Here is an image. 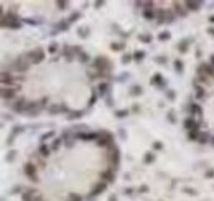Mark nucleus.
I'll use <instances>...</instances> for the list:
<instances>
[{
    "mask_svg": "<svg viewBox=\"0 0 214 201\" xmlns=\"http://www.w3.org/2000/svg\"><path fill=\"white\" fill-rule=\"evenodd\" d=\"M79 59H81V63H87V61H89V55H86V53H81Z\"/></svg>",
    "mask_w": 214,
    "mask_h": 201,
    "instance_id": "obj_38",
    "label": "nucleus"
},
{
    "mask_svg": "<svg viewBox=\"0 0 214 201\" xmlns=\"http://www.w3.org/2000/svg\"><path fill=\"white\" fill-rule=\"evenodd\" d=\"M110 48H112L114 51H120L122 48H124V45H122V43H112V45H110Z\"/></svg>",
    "mask_w": 214,
    "mask_h": 201,
    "instance_id": "obj_33",
    "label": "nucleus"
},
{
    "mask_svg": "<svg viewBox=\"0 0 214 201\" xmlns=\"http://www.w3.org/2000/svg\"><path fill=\"white\" fill-rule=\"evenodd\" d=\"M208 140H209V135H208V134H201V135H199V138H198V142H199V143H206Z\"/></svg>",
    "mask_w": 214,
    "mask_h": 201,
    "instance_id": "obj_31",
    "label": "nucleus"
},
{
    "mask_svg": "<svg viewBox=\"0 0 214 201\" xmlns=\"http://www.w3.org/2000/svg\"><path fill=\"white\" fill-rule=\"evenodd\" d=\"M213 176H214V170L211 168V170H208V172H206V178H213Z\"/></svg>",
    "mask_w": 214,
    "mask_h": 201,
    "instance_id": "obj_46",
    "label": "nucleus"
},
{
    "mask_svg": "<svg viewBox=\"0 0 214 201\" xmlns=\"http://www.w3.org/2000/svg\"><path fill=\"white\" fill-rule=\"evenodd\" d=\"M189 110L194 114H203V109H201V105H198V104H191L189 105Z\"/></svg>",
    "mask_w": 214,
    "mask_h": 201,
    "instance_id": "obj_26",
    "label": "nucleus"
},
{
    "mask_svg": "<svg viewBox=\"0 0 214 201\" xmlns=\"http://www.w3.org/2000/svg\"><path fill=\"white\" fill-rule=\"evenodd\" d=\"M53 135H55V132H48V134H43V135H41V142L45 143V142L48 140V138H51Z\"/></svg>",
    "mask_w": 214,
    "mask_h": 201,
    "instance_id": "obj_34",
    "label": "nucleus"
},
{
    "mask_svg": "<svg viewBox=\"0 0 214 201\" xmlns=\"http://www.w3.org/2000/svg\"><path fill=\"white\" fill-rule=\"evenodd\" d=\"M58 28L63 30V31H64V30H68V28H69V20H61V23L58 25Z\"/></svg>",
    "mask_w": 214,
    "mask_h": 201,
    "instance_id": "obj_29",
    "label": "nucleus"
},
{
    "mask_svg": "<svg viewBox=\"0 0 214 201\" xmlns=\"http://www.w3.org/2000/svg\"><path fill=\"white\" fill-rule=\"evenodd\" d=\"M94 68H97L99 73H107V71H110L112 64L109 63V59L105 58V56H99V58H96V61H94Z\"/></svg>",
    "mask_w": 214,
    "mask_h": 201,
    "instance_id": "obj_1",
    "label": "nucleus"
},
{
    "mask_svg": "<svg viewBox=\"0 0 214 201\" xmlns=\"http://www.w3.org/2000/svg\"><path fill=\"white\" fill-rule=\"evenodd\" d=\"M26 107H28V102H26L25 97H20V99H17V102H15V104L12 105V109L15 110V112H18V114L25 112Z\"/></svg>",
    "mask_w": 214,
    "mask_h": 201,
    "instance_id": "obj_4",
    "label": "nucleus"
},
{
    "mask_svg": "<svg viewBox=\"0 0 214 201\" xmlns=\"http://www.w3.org/2000/svg\"><path fill=\"white\" fill-rule=\"evenodd\" d=\"M107 89H109V84H107V83H102L101 86H99V94H101V96H104L105 92H107Z\"/></svg>",
    "mask_w": 214,
    "mask_h": 201,
    "instance_id": "obj_28",
    "label": "nucleus"
},
{
    "mask_svg": "<svg viewBox=\"0 0 214 201\" xmlns=\"http://www.w3.org/2000/svg\"><path fill=\"white\" fill-rule=\"evenodd\" d=\"M204 96V91H203V89H199V91H198V97H203Z\"/></svg>",
    "mask_w": 214,
    "mask_h": 201,
    "instance_id": "obj_51",
    "label": "nucleus"
},
{
    "mask_svg": "<svg viewBox=\"0 0 214 201\" xmlns=\"http://www.w3.org/2000/svg\"><path fill=\"white\" fill-rule=\"evenodd\" d=\"M79 18H81V13H77V12H76V13H73V15H71V18H69V23H71V21L79 20Z\"/></svg>",
    "mask_w": 214,
    "mask_h": 201,
    "instance_id": "obj_41",
    "label": "nucleus"
},
{
    "mask_svg": "<svg viewBox=\"0 0 214 201\" xmlns=\"http://www.w3.org/2000/svg\"><path fill=\"white\" fill-rule=\"evenodd\" d=\"M13 157H15V152H10V155H9V160H13Z\"/></svg>",
    "mask_w": 214,
    "mask_h": 201,
    "instance_id": "obj_53",
    "label": "nucleus"
},
{
    "mask_svg": "<svg viewBox=\"0 0 214 201\" xmlns=\"http://www.w3.org/2000/svg\"><path fill=\"white\" fill-rule=\"evenodd\" d=\"M134 58L137 59V61H140V59L145 58V53H143V51H135V53H134Z\"/></svg>",
    "mask_w": 214,
    "mask_h": 201,
    "instance_id": "obj_32",
    "label": "nucleus"
},
{
    "mask_svg": "<svg viewBox=\"0 0 214 201\" xmlns=\"http://www.w3.org/2000/svg\"><path fill=\"white\" fill-rule=\"evenodd\" d=\"M168 97H170V99H173V97H175V92H173V91H168Z\"/></svg>",
    "mask_w": 214,
    "mask_h": 201,
    "instance_id": "obj_52",
    "label": "nucleus"
},
{
    "mask_svg": "<svg viewBox=\"0 0 214 201\" xmlns=\"http://www.w3.org/2000/svg\"><path fill=\"white\" fill-rule=\"evenodd\" d=\"M13 83V78H12V74H9V73H2V86H4V88H7V84H12Z\"/></svg>",
    "mask_w": 214,
    "mask_h": 201,
    "instance_id": "obj_12",
    "label": "nucleus"
},
{
    "mask_svg": "<svg viewBox=\"0 0 214 201\" xmlns=\"http://www.w3.org/2000/svg\"><path fill=\"white\" fill-rule=\"evenodd\" d=\"M155 148H161V143H160V142H155Z\"/></svg>",
    "mask_w": 214,
    "mask_h": 201,
    "instance_id": "obj_55",
    "label": "nucleus"
},
{
    "mask_svg": "<svg viewBox=\"0 0 214 201\" xmlns=\"http://www.w3.org/2000/svg\"><path fill=\"white\" fill-rule=\"evenodd\" d=\"M38 153H40V157H43V158H46V157H50L51 148H50V147H46L45 143H41V145H40V148H38Z\"/></svg>",
    "mask_w": 214,
    "mask_h": 201,
    "instance_id": "obj_11",
    "label": "nucleus"
},
{
    "mask_svg": "<svg viewBox=\"0 0 214 201\" xmlns=\"http://www.w3.org/2000/svg\"><path fill=\"white\" fill-rule=\"evenodd\" d=\"M175 69H176V73H183V63L181 61H175Z\"/></svg>",
    "mask_w": 214,
    "mask_h": 201,
    "instance_id": "obj_35",
    "label": "nucleus"
},
{
    "mask_svg": "<svg viewBox=\"0 0 214 201\" xmlns=\"http://www.w3.org/2000/svg\"><path fill=\"white\" fill-rule=\"evenodd\" d=\"M151 84H156V86H163V78L160 73H156L153 78H151Z\"/></svg>",
    "mask_w": 214,
    "mask_h": 201,
    "instance_id": "obj_15",
    "label": "nucleus"
},
{
    "mask_svg": "<svg viewBox=\"0 0 214 201\" xmlns=\"http://www.w3.org/2000/svg\"><path fill=\"white\" fill-rule=\"evenodd\" d=\"M175 7H176V13H178V15H181V17H185V15H186V12H185V10H181V5H180V4H175Z\"/></svg>",
    "mask_w": 214,
    "mask_h": 201,
    "instance_id": "obj_36",
    "label": "nucleus"
},
{
    "mask_svg": "<svg viewBox=\"0 0 214 201\" xmlns=\"http://www.w3.org/2000/svg\"><path fill=\"white\" fill-rule=\"evenodd\" d=\"M209 21H211V23H213V25H214V15H211V17H209Z\"/></svg>",
    "mask_w": 214,
    "mask_h": 201,
    "instance_id": "obj_57",
    "label": "nucleus"
},
{
    "mask_svg": "<svg viewBox=\"0 0 214 201\" xmlns=\"http://www.w3.org/2000/svg\"><path fill=\"white\" fill-rule=\"evenodd\" d=\"M35 193H36V191L28 190V191H25L23 195H21V200H23V201H31V196H35Z\"/></svg>",
    "mask_w": 214,
    "mask_h": 201,
    "instance_id": "obj_20",
    "label": "nucleus"
},
{
    "mask_svg": "<svg viewBox=\"0 0 214 201\" xmlns=\"http://www.w3.org/2000/svg\"><path fill=\"white\" fill-rule=\"evenodd\" d=\"M208 33H211L214 36V28H208Z\"/></svg>",
    "mask_w": 214,
    "mask_h": 201,
    "instance_id": "obj_54",
    "label": "nucleus"
},
{
    "mask_svg": "<svg viewBox=\"0 0 214 201\" xmlns=\"http://www.w3.org/2000/svg\"><path fill=\"white\" fill-rule=\"evenodd\" d=\"M71 51L73 48H69V46H64V50H63V55L68 58V61H73V56H71Z\"/></svg>",
    "mask_w": 214,
    "mask_h": 201,
    "instance_id": "obj_22",
    "label": "nucleus"
},
{
    "mask_svg": "<svg viewBox=\"0 0 214 201\" xmlns=\"http://www.w3.org/2000/svg\"><path fill=\"white\" fill-rule=\"evenodd\" d=\"M153 160H155V155L148 152V153H145V157H143V163H151Z\"/></svg>",
    "mask_w": 214,
    "mask_h": 201,
    "instance_id": "obj_27",
    "label": "nucleus"
},
{
    "mask_svg": "<svg viewBox=\"0 0 214 201\" xmlns=\"http://www.w3.org/2000/svg\"><path fill=\"white\" fill-rule=\"evenodd\" d=\"M59 143H63V138H56L55 140V143H53V150H56L59 147Z\"/></svg>",
    "mask_w": 214,
    "mask_h": 201,
    "instance_id": "obj_43",
    "label": "nucleus"
},
{
    "mask_svg": "<svg viewBox=\"0 0 214 201\" xmlns=\"http://www.w3.org/2000/svg\"><path fill=\"white\" fill-rule=\"evenodd\" d=\"M76 138H82V140H92V138H99V134H77Z\"/></svg>",
    "mask_w": 214,
    "mask_h": 201,
    "instance_id": "obj_13",
    "label": "nucleus"
},
{
    "mask_svg": "<svg viewBox=\"0 0 214 201\" xmlns=\"http://www.w3.org/2000/svg\"><path fill=\"white\" fill-rule=\"evenodd\" d=\"M186 7H188V10H194V12H196V10H199V7H201V4H199V2H186Z\"/></svg>",
    "mask_w": 214,
    "mask_h": 201,
    "instance_id": "obj_19",
    "label": "nucleus"
},
{
    "mask_svg": "<svg viewBox=\"0 0 214 201\" xmlns=\"http://www.w3.org/2000/svg\"><path fill=\"white\" fill-rule=\"evenodd\" d=\"M26 112H28L30 115H36V114L40 112V105H38L36 102H28V107H26Z\"/></svg>",
    "mask_w": 214,
    "mask_h": 201,
    "instance_id": "obj_10",
    "label": "nucleus"
},
{
    "mask_svg": "<svg viewBox=\"0 0 214 201\" xmlns=\"http://www.w3.org/2000/svg\"><path fill=\"white\" fill-rule=\"evenodd\" d=\"M20 132H23V127L17 125V127H15V129L12 130V135H10V137H9V143H12V142H13V137H15V135H18V134H20Z\"/></svg>",
    "mask_w": 214,
    "mask_h": 201,
    "instance_id": "obj_18",
    "label": "nucleus"
},
{
    "mask_svg": "<svg viewBox=\"0 0 214 201\" xmlns=\"http://www.w3.org/2000/svg\"><path fill=\"white\" fill-rule=\"evenodd\" d=\"M199 130H191V132H189L188 134V138L189 140H198V138H199Z\"/></svg>",
    "mask_w": 214,
    "mask_h": 201,
    "instance_id": "obj_25",
    "label": "nucleus"
},
{
    "mask_svg": "<svg viewBox=\"0 0 214 201\" xmlns=\"http://www.w3.org/2000/svg\"><path fill=\"white\" fill-rule=\"evenodd\" d=\"M66 5H68V2H58V7H59L61 10H64V9H66Z\"/></svg>",
    "mask_w": 214,
    "mask_h": 201,
    "instance_id": "obj_47",
    "label": "nucleus"
},
{
    "mask_svg": "<svg viewBox=\"0 0 214 201\" xmlns=\"http://www.w3.org/2000/svg\"><path fill=\"white\" fill-rule=\"evenodd\" d=\"M130 59H132L130 55H124V56H122V63L127 64V63H130Z\"/></svg>",
    "mask_w": 214,
    "mask_h": 201,
    "instance_id": "obj_42",
    "label": "nucleus"
},
{
    "mask_svg": "<svg viewBox=\"0 0 214 201\" xmlns=\"http://www.w3.org/2000/svg\"><path fill=\"white\" fill-rule=\"evenodd\" d=\"M143 17L147 18V20H153V18H156V12H155L153 9L145 10V12H143Z\"/></svg>",
    "mask_w": 214,
    "mask_h": 201,
    "instance_id": "obj_17",
    "label": "nucleus"
},
{
    "mask_svg": "<svg viewBox=\"0 0 214 201\" xmlns=\"http://www.w3.org/2000/svg\"><path fill=\"white\" fill-rule=\"evenodd\" d=\"M211 66H213V68H214V55H213V56H211Z\"/></svg>",
    "mask_w": 214,
    "mask_h": 201,
    "instance_id": "obj_56",
    "label": "nucleus"
},
{
    "mask_svg": "<svg viewBox=\"0 0 214 201\" xmlns=\"http://www.w3.org/2000/svg\"><path fill=\"white\" fill-rule=\"evenodd\" d=\"M188 43H189V40H183V41L178 45V50H180L181 53H186V50H188V48H186V46H188Z\"/></svg>",
    "mask_w": 214,
    "mask_h": 201,
    "instance_id": "obj_24",
    "label": "nucleus"
},
{
    "mask_svg": "<svg viewBox=\"0 0 214 201\" xmlns=\"http://www.w3.org/2000/svg\"><path fill=\"white\" fill-rule=\"evenodd\" d=\"M23 21H26V23H30V25H36V23H38V21L31 20V18H26V20H23Z\"/></svg>",
    "mask_w": 214,
    "mask_h": 201,
    "instance_id": "obj_48",
    "label": "nucleus"
},
{
    "mask_svg": "<svg viewBox=\"0 0 214 201\" xmlns=\"http://www.w3.org/2000/svg\"><path fill=\"white\" fill-rule=\"evenodd\" d=\"M101 178L105 181V183H112L115 180V173L112 170H105V172H101Z\"/></svg>",
    "mask_w": 214,
    "mask_h": 201,
    "instance_id": "obj_7",
    "label": "nucleus"
},
{
    "mask_svg": "<svg viewBox=\"0 0 214 201\" xmlns=\"http://www.w3.org/2000/svg\"><path fill=\"white\" fill-rule=\"evenodd\" d=\"M183 125L186 127V129L191 132V130H198V122L194 120L193 117H188V119H185V122H183Z\"/></svg>",
    "mask_w": 214,
    "mask_h": 201,
    "instance_id": "obj_8",
    "label": "nucleus"
},
{
    "mask_svg": "<svg viewBox=\"0 0 214 201\" xmlns=\"http://www.w3.org/2000/svg\"><path fill=\"white\" fill-rule=\"evenodd\" d=\"M139 40H140V43H150L151 41V36H150V35H140Z\"/></svg>",
    "mask_w": 214,
    "mask_h": 201,
    "instance_id": "obj_30",
    "label": "nucleus"
},
{
    "mask_svg": "<svg viewBox=\"0 0 214 201\" xmlns=\"http://www.w3.org/2000/svg\"><path fill=\"white\" fill-rule=\"evenodd\" d=\"M15 92H17V88H2V97L4 101H12L15 97Z\"/></svg>",
    "mask_w": 214,
    "mask_h": 201,
    "instance_id": "obj_5",
    "label": "nucleus"
},
{
    "mask_svg": "<svg viewBox=\"0 0 214 201\" xmlns=\"http://www.w3.org/2000/svg\"><path fill=\"white\" fill-rule=\"evenodd\" d=\"M77 117H82V110H77V112H73L69 115V119H77Z\"/></svg>",
    "mask_w": 214,
    "mask_h": 201,
    "instance_id": "obj_40",
    "label": "nucleus"
},
{
    "mask_svg": "<svg viewBox=\"0 0 214 201\" xmlns=\"http://www.w3.org/2000/svg\"><path fill=\"white\" fill-rule=\"evenodd\" d=\"M110 162H112V163L115 165V168H117V165H119V150L117 148H114V152L110 153Z\"/></svg>",
    "mask_w": 214,
    "mask_h": 201,
    "instance_id": "obj_16",
    "label": "nucleus"
},
{
    "mask_svg": "<svg viewBox=\"0 0 214 201\" xmlns=\"http://www.w3.org/2000/svg\"><path fill=\"white\" fill-rule=\"evenodd\" d=\"M48 51H50V53H56V51H58V45H56V43L50 45V46H48Z\"/></svg>",
    "mask_w": 214,
    "mask_h": 201,
    "instance_id": "obj_39",
    "label": "nucleus"
},
{
    "mask_svg": "<svg viewBox=\"0 0 214 201\" xmlns=\"http://www.w3.org/2000/svg\"><path fill=\"white\" fill-rule=\"evenodd\" d=\"M69 201H82V200H81L79 195H76V193H71V195H69Z\"/></svg>",
    "mask_w": 214,
    "mask_h": 201,
    "instance_id": "obj_37",
    "label": "nucleus"
},
{
    "mask_svg": "<svg viewBox=\"0 0 214 201\" xmlns=\"http://www.w3.org/2000/svg\"><path fill=\"white\" fill-rule=\"evenodd\" d=\"M26 58H30V63L40 64L41 61H45V51H43L41 48H36L35 51H30V53H26Z\"/></svg>",
    "mask_w": 214,
    "mask_h": 201,
    "instance_id": "obj_2",
    "label": "nucleus"
},
{
    "mask_svg": "<svg viewBox=\"0 0 214 201\" xmlns=\"http://www.w3.org/2000/svg\"><path fill=\"white\" fill-rule=\"evenodd\" d=\"M201 69H203V71H206V74H209L211 78H214V68L211 66L209 63H203L201 64Z\"/></svg>",
    "mask_w": 214,
    "mask_h": 201,
    "instance_id": "obj_14",
    "label": "nucleus"
},
{
    "mask_svg": "<svg viewBox=\"0 0 214 201\" xmlns=\"http://www.w3.org/2000/svg\"><path fill=\"white\" fill-rule=\"evenodd\" d=\"M28 68H30V61H25L23 58H20L15 63V69H17L18 73H25V71H28Z\"/></svg>",
    "mask_w": 214,
    "mask_h": 201,
    "instance_id": "obj_6",
    "label": "nucleus"
},
{
    "mask_svg": "<svg viewBox=\"0 0 214 201\" xmlns=\"http://www.w3.org/2000/svg\"><path fill=\"white\" fill-rule=\"evenodd\" d=\"M170 38H171L170 31H161V33L158 35V40H160V41H166V40H170Z\"/></svg>",
    "mask_w": 214,
    "mask_h": 201,
    "instance_id": "obj_21",
    "label": "nucleus"
},
{
    "mask_svg": "<svg viewBox=\"0 0 214 201\" xmlns=\"http://www.w3.org/2000/svg\"><path fill=\"white\" fill-rule=\"evenodd\" d=\"M127 114H129V110H119V112H117V117L122 119V117H125Z\"/></svg>",
    "mask_w": 214,
    "mask_h": 201,
    "instance_id": "obj_44",
    "label": "nucleus"
},
{
    "mask_svg": "<svg viewBox=\"0 0 214 201\" xmlns=\"http://www.w3.org/2000/svg\"><path fill=\"white\" fill-rule=\"evenodd\" d=\"M140 94H142V88H140V86H132L130 96H140Z\"/></svg>",
    "mask_w": 214,
    "mask_h": 201,
    "instance_id": "obj_23",
    "label": "nucleus"
},
{
    "mask_svg": "<svg viewBox=\"0 0 214 201\" xmlns=\"http://www.w3.org/2000/svg\"><path fill=\"white\" fill-rule=\"evenodd\" d=\"M96 99H97V96H96V94H92V97H91V101H89V105H92L94 102H96Z\"/></svg>",
    "mask_w": 214,
    "mask_h": 201,
    "instance_id": "obj_49",
    "label": "nucleus"
},
{
    "mask_svg": "<svg viewBox=\"0 0 214 201\" xmlns=\"http://www.w3.org/2000/svg\"><path fill=\"white\" fill-rule=\"evenodd\" d=\"M139 191H142V193H147L148 191V186H145V185H143V186H140V190Z\"/></svg>",
    "mask_w": 214,
    "mask_h": 201,
    "instance_id": "obj_50",
    "label": "nucleus"
},
{
    "mask_svg": "<svg viewBox=\"0 0 214 201\" xmlns=\"http://www.w3.org/2000/svg\"><path fill=\"white\" fill-rule=\"evenodd\" d=\"M105 188H107V183L105 181H102V183H97V186L91 191V196H97V195H101L102 191H105Z\"/></svg>",
    "mask_w": 214,
    "mask_h": 201,
    "instance_id": "obj_9",
    "label": "nucleus"
},
{
    "mask_svg": "<svg viewBox=\"0 0 214 201\" xmlns=\"http://www.w3.org/2000/svg\"><path fill=\"white\" fill-rule=\"evenodd\" d=\"M23 173H25L26 176H28L31 181H35V183H38V175H36V167H35L31 162H28V163H25V167H23Z\"/></svg>",
    "mask_w": 214,
    "mask_h": 201,
    "instance_id": "obj_3",
    "label": "nucleus"
},
{
    "mask_svg": "<svg viewBox=\"0 0 214 201\" xmlns=\"http://www.w3.org/2000/svg\"><path fill=\"white\" fill-rule=\"evenodd\" d=\"M87 31H89V30H86V28H79V36L86 38V36H87V35H86Z\"/></svg>",
    "mask_w": 214,
    "mask_h": 201,
    "instance_id": "obj_45",
    "label": "nucleus"
}]
</instances>
